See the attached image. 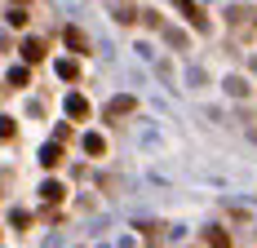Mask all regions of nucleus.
<instances>
[{
    "label": "nucleus",
    "mask_w": 257,
    "mask_h": 248,
    "mask_svg": "<svg viewBox=\"0 0 257 248\" xmlns=\"http://www.w3.org/2000/svg\"><path fill=\"white\" fill-rule=\"evenodd\" d=\"M208 244H213V248H231V235H222V230H208Z\"/></svg>",
    "instance_id": "obj_9"
},
{
    "label": "nucleus",
    "mask_w": 257,
    "mask_h": 248,
    "mask_svg": "<svg viewBox=\"0 0 257 248\" xmlns=\"http://www.w3.org/2000/svg\"><path fill=\"white\" fill-rule=\"evenodd\" d=\"M67 115H71V120H89V98L67 93Z\"/></svg>",
    "instance_id": "obj_1"
},
{
    "label": "nucleus",
    "mask_w": 257,
    "mask_h": 248,
    "mask_svg": "<svg viewBox=\"0 0 257 248\" xmlns=\"http://www.w3.org/2000/svg\"><path fill=\"white\" fill-rule=\"evenodd\" d=\"M9 84H27V67H14L9 71Z\"/></svg>",
    "instance_id": "obj_12"
},
{
    "label": "nucleus",
    "mask_w": 257,
    "mask_h": 248,
    "mask_svg": "<svg viewBox=\"0 0 257 248\" xmlns=\"http://www.w3.org/2000/svg\"><path fill=\"white\" fill-rule=\"evenodd\" d=\"M111 115H120V111H133V98H111V106H106Z\"/></svg>",
    "instance_id": "obj_8"
},
{
    "label": "nucleus",
    "mask_w": 257,
    "mask_h": 248,
    "mask_svg": "<svg viewBox=\"0 0 257 248\" xmlns=\"http://www.w3.org/2000/svg\"><path fill=\"white\" fill-rule=\"evenodd\" d=\"M178 9H182V14H186V18H191L195 27H204V18H200V9H195L191 0H178Z\"/></svg>",
    "instance_id": "obj_5"
},
{
    "label": "nucleus",
    "mask_w": 257,
    "mask_h": 248,
    "mask_svg": "<svg viewBox=\"0 0 257 248\" xmlns=\"http://www.w3.org/2000/svg\"><path fill=\"white\" fill-rule=\"evenodd\" d=\"M58 160H62V147H58V142H45V147H40V164H45V169H53Z\"/></svg>",
    "instance_id": "obj_2"
},
{
    "label": "nucleus",
    "mask_w": 257,
    "mask_h": 248,
    "mask_svg": "<svg viewBox=\"0 0 257 248\" xmlns=\"http://www.w3.org/2000/svg\"><path fill=\"white\" fill-rule=\"evenodd\" d=\"M5 18H9V27H27V14H23V9H9Z\"/></svg>",
    "instance_id": "obj_11"
},
{
    "label": "nucleus",
    "mask_w": 257,
    "mask_h": 248,
    "mask_svg": "<svg viewBox=\"0 0 257 248\" xmlns=\"http://www.w3.org/2000/svg\"><path fill=\"white\" fill-rule=\"evenodd\" d=\"M58 75H62V80H76L80 67H76V62H58Z\"/></svg>",
    "instance_id": "obj_10"
},
{
    "label": "nucleus",
    "mask_w": 257,
    "mask_h": 248,
    "mask_svg": "<svg viewBox=\"0 0 257 248\" xmlns=\"http://www.w3.org/2000/svg\"><path fill=\"white\" fill-rule=\"evenodd\" d=\"M23 58H27V62H40V58H45V45H40V40H27V45H23Z\"/></svg>",
    "instance_id": "obj_4"
},
{
    "label": "nucleus",
    "mask_w": 257,
    "mask_h": 248,
    "mask_svg": "<svg viewBox=\"0 0 257 248\" xmlns=\"http://www.w3.org/2000/svg\"><path fill=\"white\" fill-rule=\"evenodd\" d=\"M14 133V120H0V138H9Z\"/></svg>",
    "instance_id": "obj_13"
},
{
    "label": "nucleus",
    "mask_w": 257,
    "mask_h": 248,
    "mask_svg": "<svg viewBox=\"0 0 257 248\" xmlns=\"http://www.w3.org/2000/svg\"><path fill=\"white\" fill-rule=\"evenodd\" d=\"M40 199H45V204H62V186H58V182H45V186H40Z\"/></svg>",
    "instance_id": "obj_3"
},
{
    "label": "nucleus",
    "mask_w": 257,
    "mask_h": 248,
    "mask_svg": "<svg viewBox=\"0 0 257 248\" xmlns=\"http://www.w3.org/2000/svg\"><path fill=\"white\" fill-rule=\"evenodd\" d=\"M67 45H71V49H76V53H84V36H80L76 27H67Z\"/></svg>",
    "instance_id": "obj_7"
},
{
    "label": "nucleus",
    "mask_w": 257,
    "mask_h": 248,
    "mask_svg": "<svg viewBox=\"0 0 257 248\" xmlns=\"http://www.w3.org/2000/svg\"><path fill=\"white\" fill-rule=\"evenodd\" d=\"M84 151H89V155H102V151H106V142L98 138V133H89V138H84Z\"/></svg>",
    "instance_id": "obj_6"
}]
</instances>
